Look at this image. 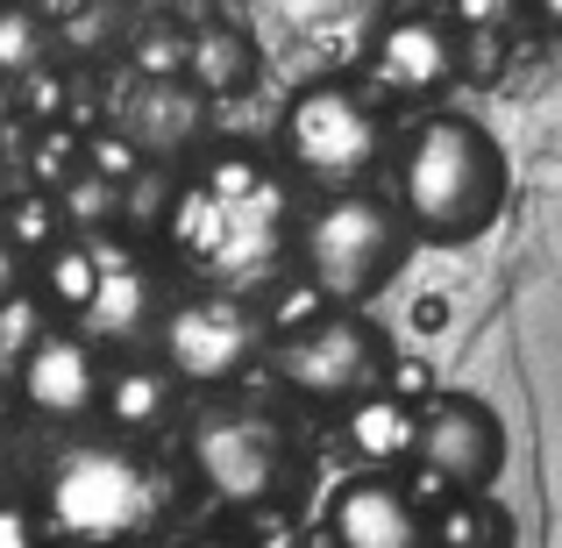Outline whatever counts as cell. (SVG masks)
I'll return each mask as SVG.
<instances>
[{
	"label": "cell",
	"instance_id": "obj_1",
	"mask_svg": "<svg viewBox=\"0 0 562 548\" xmlns=\"http://www.w3.org/2000/svg\"><path fill=\"white\" fill-rule=\"evenodd\" d=\"M165 249L179 257V271L192 286L263 292L285 271V257H300V214H292L285 179L249 150L200 157L179 179Z\"/></svg>",
	"mask_w": 562,
	"mask_h": 548
},
{
	"label": "cell",
	"instance_id": "obj_2",
	"mask_svg": "<svg viewBox=\"0 0 562 548\" xmlns=\"http://www.w3.org/2000/svg\"><path fill=\"white\" fill-rule=\"evenodd\" d=\"M392 200L420 243H477L506 214V150L470 114H427L392 150Z\"/></svg>",
	"mask_w": 562,
	"mask_h": 548
},
{
	"label": "cell",
	"instance_id": "obj_3",
	"mask_svg": "<svg viewBox=\"0 0 562 548\" xmlns=\"http://www.w3.org/2000/svg\"><path fill=\"white\" fill-rule=\"evenodd\" d=\"M157 513H165V478L143 463V449L128 435L71 441L43 470V521L65 541H86V548L136 541L157 527Z\"/></svg>",
	"mask_w": 562,
	"mask_h": 548
},
{
	"label": "cell",
	"instance_id": "obj_4",
	"mask_svg": "<svg viewBox=\"0 0 562 548\" xmlns=\"http://www.w3.org/2000/svg\"><path fill=\"white\" fill-rule=\"evenodd\" d=\"M413 249V221L398 214V200L349 186L328 192L314 214L300 221V271L328 306H363L398 278Z\"/></svg>",
	"mask_w": 562,
	"mask_h": 548
},
{
	"label": "cell",
	"instance_id": "obj_5",
	"mask_svg": "<svg viewBox=\"0 0 562 548\" xmlns=\"http://www.w3.org/2000/svg\"><path fill=\"white\" fill-rule=\"evenodd\" d=\"M278 150L321 192H349L384 165V114L342 79H314L292 93L285 122H278Z\"/></svg>",
	"mask_w": 562,
	"mask_h": 548
},
{
	"label": "cell",
	"instance_id": "obj_6",
	"mask_svg": "<svg viewBox=\"0 0 562 548\" xmlns=\"http://www.w3.org/2000/svg\"><path fill=\"white\" fill-rule=\"evenodd\" d=\"M278 384H285L292 399H306V406H357V399H371L384 378H392V349H384V335L371 321L357 314V306H328V314L300 321V328L278 343Z\"/></svg>",
	"mask_w": 562,
	"mask_h": 548
},
{
	"label": "cell",
	"instance_id": "obj_7",
	"mask_svg": "<svg viewBox=\"0 0 562 548\" xmlns=\"http://www.w3.org/2000/svg\"><path fill=\"white\" fill-rule=\"evenodd\" d=\"M192 456V478L221 499V506H278L300 478V456H292V435L257 406H228V413H206L186 441Z\"/></svg>",
	"mask_w": 562,
	"mask_h": 548
},
{
	"label": "cell",
	"instance_id": "obj_8",
	"mask_svg": "<svg viewBox=\"0 0 562 548\" xmlns=\"http://www.w3.org/2000/svg\"><path fill=\"white\" fill-rule=\"evenodd\" d=\"M157 349H165V364L179 370L186 384H235L263 357V314H257L249 292L200 286V292H186V300H171Z\"/></svg>",
	"mask_w": 562,
	"mask_h": 548
},
{
	"label": "cell",
	"instance_id": "obj_9",
	"mask_svg": "<svg viewBox=\"0 0 562 548\" xmlns=\"http://www.w3.org/2000/svg\"><path fill=\"white\" fill-rule=\"evenodd\" d=\"M420 470L441 492H492L506 470V427L477 392H441L420 427Z\"/></svg>",
	"mask_w": 562,
	"mask_h": 548
},
{
	"label": "cell",
	"instance_id": "obj_10",
	"mask_svg": "<svg viewBox=\"0 0 562 548\" xmlns=\"http://www.w3.org/2000/svg\"><path fill=\"white\" fill-rule=\"evenodd\" d=\"M165 314H171V292H165V271L136 249H108L100 243V286L86 300L79 328L93 335L100 349H143L165 335Z\"/></svg>",
	"mask_w": 562,
	"mask_h": 548
},
{
	"label": "cell",
	"instance_id": "obj_11",
	"mask_svg": "<svg viewBox=\"0 0 562 548\" xmlns=\"http://www.w3.org/2000/svg\"><path fill=\"white\" fill-rule=\"evenodd\" d=\"M14 384H22V406L43 421H86L108 399V364H100V343L86 328H50L14 364Z\"/></svg>",
	"mask_w": 562,
	"mask_h": 548
},
{
	"label": "cell",
	"instance_id": "obj_12",
	"mask_svg": "<svg viewBox=\"0 0 562 548\" xmlns=\"http://www.w3.org/2000/svg\"><path fill=\"white\" fill-rule=\"evenodd\" d=\"M328 535L335 548H435L427 513L392 470H363L328 492Z\"/></svg>",
	"mask_w": 562,
	"mask_h": 548
},
{
	"label": "cell",
	"instance_id": "obj_13",
	"mask_svg": "<svg viewBox=\"0 0 562 548\" xmlns=\"http://www.w3.org/2000/svg\"><path fill=\"white\" fill-rule=\"evenodd\" d=\"M463 65V43L441 14H392L371 36V79L392 100H435Z\"/></svg>",
	"mask_w": 562,
	"mask_h": 548
},
{
	"label": "cell",
	"instance_id": "obj_14",
	"mask_svg": "<svg viewBox=\"0 0 562 548\" xmlns=\"http://www.w3.org/2000/svg\"><path fill=\"white\" fill-rule=\"evenodd\" d=\"M122 136L136 143L150 165H171V157L200 150L206 136V93L186 79V71H143L122 100Z\"/></svg>",
	"mask_w": 562,
	"mask_h": 548
},
{
	"label": "cell",
	"instance_id": "obj_15",
	"mask_svg": "<svg viewBox=\"0 0 562 548\" xmlns=\"http://www.w3.org/2000/svg\"><path fill=\"white\" fill-rule=\"evenodd\" d=\"M420 427H427V406H413L398 384H378L371 399L342 406V441H349V449H357L371 470L420 463Z\"/></svg>",
	"mask_w": 562,
	"mask_h": 548
},
{
	"label": "cell",
	"instance_id": "obj_16",
	"mask_svg": "<svg viewBox=\"0 0 562 548\" xmlns=\"http://www.w3.org/2000/svg\"><path fill=\"white\" fill-rule=\"evenodd\" d=\"M179 370L171 364H122L108 370V399H100V413H108L114 435L143 441V435H165L171 427V406H179Z\"/></svg>",
	"mask_w": 562,
	"mask_h": 548
},
{
	"label": "cell",
	"instance_id": "obj_17",
	"mask_svg": "<svg viewBox=\"0 0 562 548\" xmlns=\"http://www.w3.org/2000/svg\"><path fill=\"white\" fill-rule=\"evenodd\" d=\"M71 235L65 221V200H57L50 186H14L8 200V249H14V278H29L43 257H50L57 243Z\"/></svg>",
	"mask_w": 562,
	"mask_h": 548
},
{
	"label": "cell",
	"instance_id": "obj_18",
	"mask_svg": "<svg viewBox=\"0 0 562 548\" xmlns=\"http://www.w3.org/2000/svg\"><path fill=\"white\" fill-rule=\"evenodd\" d=\"M29 286L50 300V314H71V321H79V314H86V300H93V286H100V243L71 228L65 243H57L50 257L29 271Z\"/></svg>",
	"mask_w": 562,
	"mask_h": 548
},
{
	"label": "cell",
	"instance_id": "obj_19",
	"mask_svg": "<svg viewBox=\"0 0 562 548\" xmlns=\"http://www.w3.org/2000/svg\"><path fill=\"white\" fill-rule=\"evenodd\" d=\"M427 535H435V548H506L513 521L492 492H449L427 513Z\"/></svg>",
	"mask_w": 562,
	"mask_h": 548
},
{
	"label": "cell",
	"instance_id": "obj_20",
	"mask_svg": "<svg viewBox=\"0 0 562 548\" xmlns=\"http://www.w3.org/2000/svg\"><path fill=\"white\" fill-rule=\"evenodd\" d=\"M186 79L200 93H243L257 79V51H249L243 29H200L192 36V57H186Z\"/></svg>",
	"mask_w": 562,
	"mask_h": 548
},
{
	"label": "cell",
	"instance_id": "obj_21",
	"mask_svg": "<svg viewBox=\"0 0 562 548\" xmlns=\"http://www.w3.org/2000/svg\"><path fill=\"white\" fill-rule=\"evenodd\" d=\"M0 71H8V79L43 71V8L36 0H8V8H0Z\"/></svg>",
	"mask_w": 562,
	"mask_h": 548
},
{
	"label": "cell",
	"instance_id": "obj_22",
	"mask_svg": "<svg viewBox=\"0 0 562 548\" xmlns=\"http://www.w3.org/2000/svg\"><path fill=\"white\" fill-rule=\"evenodd\" d=\"M43 314H50V300H43V292L29 286V278H14L8 314H0V357H8V364H22L29 349H36L43 335H50V328H43Z\"/></svg>",
	"mask_w": 562,
	"mask_h": 548
},
{
	"label": "cell",
	"instance_id": "obj_23",
	"mask_svg": "<svg viewBox=\"0 0 562 548\" xmlns=\"http://www.w3.org/2000/svg\"><path fill=\"white\" fill-rule=\"evenodd\" d=\"M0 548H36V506H29V499H14V506L0 513Z\"/></svg>",
	"mask_w": 562,
	"mask_h": 548
},
{
	"label": "cell",
	"instance_id": "obj_24",
	"mask_svg": "<svg viewBox=\"0 0 562 548\" xmlns=\"http://www.w3.org/2000/svg\"><path fill=\"white\" fill-rule=\"evenodd\" d=\"M535 14H541L549 29H562V0H535Z\"/></svg>",
	"mask_w": 562,
	"mask_h": 548
},
{
	"label": "cell",
	"instance_id": "obj_25",
	"mask_svg": "<svg viewBox=\"0 0 562 548\" xmlns=\"http://www.w3.org/2000/svg\"><path fill=\"white\" fill-rule=\"evenodd\" d=\"M171 548H235V541H171Z\"/></svg>",
	"mask_w": 562,
	"mask_h": 548
}]
</instances>
